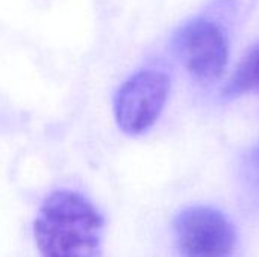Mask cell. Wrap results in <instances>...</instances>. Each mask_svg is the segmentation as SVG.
I'll return each mask as SVG.
<instances>
[{"label": "cell", "instance_id": "277c9868", "mask_svg": "<svg viewBox=\"0 0 259 257\" xmlns=\"http://www.w3.org/2000/svg\"><path fill=\"white\" fill-rule=\"evenodd\" d=\"M175 238L181 257H229L237 241L228 217L208 206L184 209L175 218Z\"/></svg>", "mask_w": 259, "mask_h": 257}, {"label": "cell", "instance_id": "8992f818", "mask_svg": "<svg viewBox=\"0 0 259 257\" xmlns=\"http://www.w3.org/2000/svg\"><path fill=\"white\" fill-rule=\"evenodd\" d=\"M249 176L253 180V185L259 189V145L253 150L252 158L249 161Z\"/></svg>", "mask_w": 259, "mask_h": 257}, {"label": "cell", "instance_id": "7a4b0ae2", "mask_svg": "<svg viewBox=\"0 0 259 257\" xmlns=\"http://www.w3.org/2000/svg\"><path fill=\"white\" fill-rule=\"evenodd\" d=\"M171 50L179 62L199 80H214L228 64L229 42L223 27L214 20L197 17L182 24L171 38Z\"/></svg>", "mask_w": 259, "mask_h": 257}, {"label": "cell", "instance_id": "5b68a950", "mask_svg": "<svg viewBox=\"0 0 259 257\" xmlns=\"http://www.w3.org/2000/svg\"><path fill=\"white\" fill-rule=\"evenodd\" d=\"M225 92L228 95H241L244 92L259 94V44L252 47L243 58Z\"/></svg>", "mask_w": 259, "mask_h": 257}, {"label": "cell", "instance_id": "6da1fadb", "mask_svg": "<svg viewBox=\"0 0 259 257\" xmlns=\"http://www.w3.org/2000/svg\"><path fill=\"white\" fill-rule=\"evenodd\" d=\"M105 218L82 194L61 189L42 201L33 221L41 257H100Z\"/></svg>", "mask_w": 259, "mask_h": 257}, {"label": "cell", "instance_id": "3957f363", "mask_svg": "<svg viewBox=\"0 0 259 257\" xmlns=\"http://www.w3.org/2000/svg\"><path fill=\"white\" fill-rule=\"evenodd\" d=\"M170 92V79L158 70H141L117 91L114 114L118 127L127 135L147 132L159 118Z\"/></svg>", "mask_w": 259, "mask_h": 257}]
</instances>
